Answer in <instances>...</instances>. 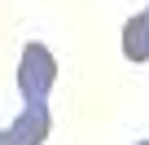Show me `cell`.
Masks as SVG:
<instances>
[{
	"mask_svg": "<svg viewBox=\"0 0 149 145\" xmlns=\"http://www.w3.org/2000/svg\"><path fill=\"white\" fill-rule=\"evenodd\" d=\"M123 57L127 62H149V9H140L123 22Z\"/></svg>",
	"mask_w": 149,
	"mask_h": 145,
	"instance_id": "3",
	"label": "cell"
},
{
	"mask_svg": "<svg viewBox=\"0 0 149 145\" xmlns=\"http://www.w3.org/2000/svg\"><path fill=\"white\" fill-rule=\"evenodd\" d=\"M53 84H57V57L48 53V44H22V57H18V92H22V101L44 106Z\"/></svg>",
	"mask_w": 149,
	"mask_h": 145,
	"instance_id": "1",
	"label": "cell"
},
{
	"mask_svg": "<svg viewBox=\"0 0 149 145\" xmlns=\"http://www.w3.org/2000/svg\"><path fill=\"white\" fill-rule=\"evenodd\" d=\"M48 132H53L48 106H22V114L9 127H0V145H44Z\"/></svg>",
	"mask_w": 149,
	"mask_h": 145,
	"instance_id": "2",
	"label": "cell"
},
{
	"mask_svg": "<svg viewBox=\"0 0 149 145\" xmlns=\"http://www.w3.org/2000/svg\"><path fill=\"white\" fill-rule=\"evenodd\" d=\"M136 145H149V141H136Z\"/></svg>",
	"mask_w": 149,
	"mask_h": 145,
	"instance_id": "4",
	"label": "cell"
}]
</instances>
